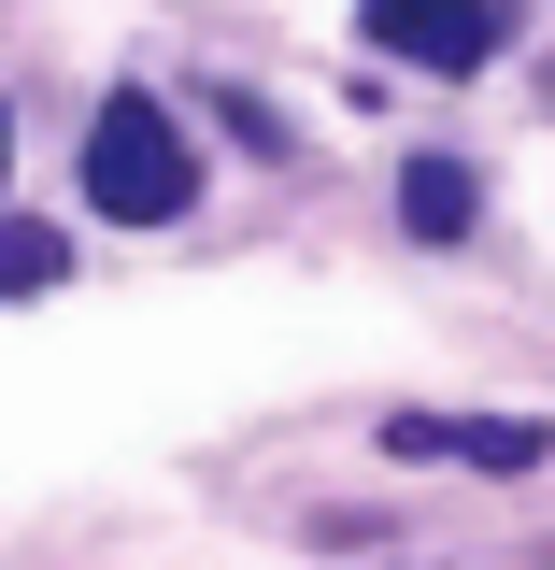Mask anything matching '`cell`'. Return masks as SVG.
I'll use <instances>...</instances> for the list:
<instances>
[{
  "label": "cell",
  "instance_id": "obj_1",
  "mask_svg": "<svg viewBox=\"0 0 555 570\" xmlns=\"http://www.w3.org/2000/svg\"><path fill=\"white\" fill-rule=\"evenodd\" d=\"M86 200L115 214V228H171V214L200 200V157H186V129H171L142 86H115L100 129H86Z\"/></svg>",
  "mask_w": 555,
  "mask_h": 570
},
{
  "label": "cell",
  "instance_id": "obj_2",
  "mask_svg": "<svg viewBox=\"0 0 555 570\" xmlns=\"http://www.w3.org/2000/svg\"><path fill=\"white\" fill-rule=\"evenodd\" d=\"M356 29H370L399 71H485L498 58V14H485V0H356Z\"/></svg>",
  "mask_w": 555,
  "mask_h": 570
},
{
  "label": "cell",
  "instance_id": "obj_3",
  "mask_svg": "<svg viewBox=\"0 0 555 570\" xmlns=\"http://www.w3.org/2000/svg\"><path fill=\"white\" fill-rule=\"evenodd\" d=\"M470 214H485V186H470L456 157H414V171H399V228H414V243H470Z\"/></svg>",
  "mask_w": 555,
  "mask_h": 570
},
{
  "label": "cell",
  "instance_id": "obj_4",
  "mask_svg": "<svg viewBox=\"0 0 555 570\" xmlns=\"http://www.w3.org/2000/svg\"><path fill=\"white\" fill-rule=\"evenodd\" d=\"M442 456H470V471H542V428H513V414H470V428H442Z\"/></svg>",
  "mask_w": 555,
  "mask_h": 570
},
{
  "label": "cell",
  "instance_id": "obj_5",
  "mask_svg": "<svg viewBox=\"0 0 555 570\" xmlns=\"http://www.w3.org/2000/svg\"><path fill=\"white\" fill-rule=\"evenodd\" d=\"M29 285H58V228H0V299H29Z\"/></svg>",
  "mask_w": 555,
  "mask_h": 570
},
{
  "label": "cell",
  "instance_id": "obj_6",
  "mask_svg": "<svg viewBox=\"0 0 555 570\" xmlns=\"http://www.w3.org/2000/svg\"><path fill=\"white\" fill-rule=\"evenodd\" d=\"M0 171H14V115H0Z\"/></svg>",
  "mask_w": 555,
  "mask_h": 570
}]
</instances>
